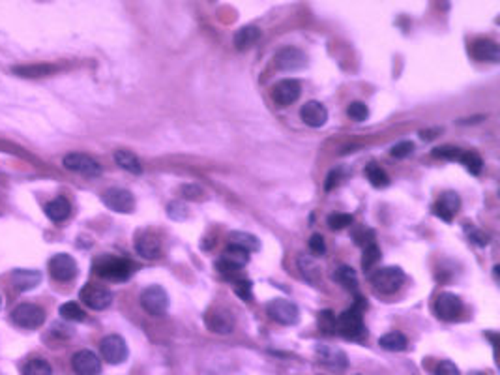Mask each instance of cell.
<instances>
[{
	"label": "cell",
	"instance_id": "obj_35",
	"mask_svg": "<svg viewBox=\"0 0 500 375\" xmlns=\"http://www.w3.org/2000/svg\"><path fill=\"white\" fill-rule=\"evenodd\" d=\"M350 223H352V216L345 214V212H334V214L328 216V227L336 229V231L349 227Z\"/></svg>",
	"mask_w": 500,
	"mask_h": 375
},
{
	"label": "cell",
	"instance_id": "obj_28",
	"mask_svg": "<svg viewBox=\"0 0 500 375\" xmlns=\"http://www.w3.org/2000/svg\"><path fill=\"white\" fill-rule=\"evenodd\" d=\"M378 346L386 349V351H405L408 346L407 338L401 332H388L378 340Z\"/></svg>",
	"mask_w": 500,
	"mask_h": 375
},
{
	"label": "cell",
	"instance_id": "obj_2",
	"mask_svg": "<svg viewBox=\"0 0 500 375\" xmlns=\"http://www.w3.org/2000/svg\"><path fill=\"white\" fill-rule=\"evenodd\" d=\"M405 281V272L399 267H384V269L377 270L371 276V283L375 291L384 295H392L399 291Z\"/></svg>",
	"mask_w": 500,
	"mask_h": 375
},
{
	"label": "cell",
	"instance_id": "obj_5",
	"mask_svg": "<svg viewBox=\"0 0 500 375\" xmlns=\"http://www.w3.org/2000/svg\"><path fill=\"white\" fill-rule=\"evenodd\" d=\"M99 353L103 357L105 362L109 364H122L128 358V346L124 341L122 336L110 334L105 336L101 344H99Z\"/></svg>",
	"mask_w": 500,
	"mask_h": 375
},
{
	"label": "cell",
	"instance_id": "obj_38",
	"mask_svg": "<svg viewBox=\"0 0 500 375\" xmlns=\"http://www.w3.org/2000/svg\"><path fill=\"white\" fill-rule=\"evenodd\" d=\"M319 328L322 332H336V316L330 310H324L319 313Z\"/></svg>",
	"mask_w": 500,
	"mask_h": 375
},
{
	"label": "cell",
	"instance_id": "obj_26",
	"mask_svg": "<svg viewBox=\"0 0 500 375\" xmlns=\"http://www.w3.org/2000/svg\"><path fill=\"white\" fill-rule=\"evenodd\" d=\"M41 280L40 272L36 270H15L13 272V285L19 291H29V289L36 288Z\"/></svg>",
	"mask_w": 500,
	"mask_h": 375
},
{
	"label": "cell",
	"instance_id": "obj_18",
	"mask_svg": "<svg viewBox=\"0 0 500 375\" xmlns=\"http://www.w3.org/2000/svg\"><path fill=\"white\" fill-rule=\"evenodd\" d=\"M461 206V199L459 195L455 192H446V194L441 195V199L436 201L435 206H433V212L436 216L442 218L444 222H452V218Z\"/></svg>",
	"mask_w": 500,
	"mask_h": 375
},
{
	"label": "cell",
	"instance_id": "obj_14",
	"mask_svg": "<svg viewBox=\"0 0 500 375\" xmlns=\"http://www.w3.org/2000/svg\"><path fill=\"white\" fill-rule=\"evenodd\" d=\"M49 272L55 280L59 281H70L71 278H76L77 264L76 259L68 255V253H59L49 261Z\"/></svg>",
	"mask_w": 500,
	"mask_h": 375
},
{
	"label": "cell",
	"instance_id": "obj_3",
	"mask_svg": "<svg viewBox=\"0 0 500 375\" xmlns=\"http://www.w3.org/2000/svg\"><path fill=\"white\" fill-rule=\"evenodd\" d=\"M141 306L145 308L146 313H150L154 317L165 316L167 308H169V297L165 293V289L159 285H152V288L145 289L141 295Z\"/></svg>",
	"mask_w": 500,
	"mask_h": 375
},
{
	"label": "cell",
	"instance_id": "obj_11",
	"mask_svg": "<svg viewBox=\"0 0 500 375\" xmlns=\"http://www.w3.org/2000/svg\"><path fill=\"white\" fill-rule=\"evenodd\" d=\"M463 311V302L457 295L441 293L435 300V313L442 321H455Z\"/></svg>",
	"mask_w": 500,
	"mask_h": 375
},
{
	"label": "cell",
	"instance_id": "obj_43",
	"mask_svg": "<svg viewBox=\"0 0 500 375\" xmlns=\"http://www.w3.org/2000/svg\"><path fill=\"white\" fill-rule=\"evenodd\" d=\"M309 250H311L313 255H322V253L326 252L324 239H322L320 234H313V236L309 239Z\"/></svg>",
	"mask_w": 500,
	"mask_h": 375
},
{
	"label": "cell",
	"instance_id": "obj_37",
	"mask_svg": "<svg viewBox=\"0 0 500 375\" xmlns=\"http://www.w3.org/2000/svg\"><path fill=\"white\" fill-rule=\"evenodd\" d=\"M347 115H349V118H352L355 122H364V120L369 117V109H367L362 101H355V104H350V106L347 107Z\"/></svg>",
	"mask_w": 500,
	"mask_h": 375
},
{
	"label": "cell",
	"instance_id": "obj_46",
	"mask_svg": "<svg viewBox=\"0 0 500 375\" xmlns=\"http://www.w3.org/2000/svg\"><path fill=\"white\" fill-rule=\"evenodd\" d=\"M339 181H341V171H330V175H328V181H326L324 188L326 192H330L331 188H336L339 184Z\"/></svg>",
	"mask_w": 500,
	"mask_h": 375
},
{
	"label": "cell",
	"instance_id": "obj_24",
	"mask_svg": "<svg viewBox=\"0 0 500 375\" xmlns=\"http://www.w3.org/2000/svg\"><path fill=\"white\" fill-rule=\"evenodd\" d=\"M45 214L51 218L52 222H57V223L64 222L66 218L71 214L70 201L66 199V197H57V199H52L51 203H47Z\"/></svg>",
	"mask_w": 500,
	"mask_h": 375
},
{
	"label": "cell",
	"instance_id": "obj_17",
	"mask_svg": "<svg viewBox=\"0 0 500 375\" xmlns=\"http://www.w3.org/2000/svg\"><path fill=\"white\" fill-rule=\"evenodd\" d=\"M317 357H319L320 364H324V366L331 369H338V372H343L347 368V364H349L347 355L341 349H338V347L331 346H320L317 349Z\"/></svg>",
	"mask_w": 500,
	"mask_h": 375
},
{
	"label": "cell",
	"instance_id": "obj_9",
	"mask_svg": "<svg viewBox=\"0 0 500 375\" xmlns=\"http://www.w3.org/2000/svg\"><path fill=\"white\" fill-rule=\"evenodd\" d=\"M81 299L92 310H105L113 302V293L99 283H87L81 289Z\"/></svg>",
	"mask_w": 500,
	"mask_h": 375
},
{
	"label": "cell",
	"instance_id": "obj_39",
	"mask_svg": "<svg viewBox=\"0 0 500 375\" xmlns=\"http://www.w3.org/2000/svg\"><path fill=\"white\" fill-rule=\"evenodd\" d=\"M433 156H436V158L450 160V162H455V160H461V156H463V150L457 147H438L433 150Z\"/></svg>",
	"mask_w": 500,
	"mask_h": 375
},
{
	"label": "cell",
	"instance_id": "obj_22",
	"mask_svg": "<svg viewBox=\"0 0 500 375\" xmlns=\"http://www.w3.org/2000/svg\"><path fill=\"white\" fill-rule=\"evenodd\" d=\"M220 259H223L225 263L231 264L234 270H240L242 267H245V264L250 263V252H248V250H244V248H238V246H234V244H229L227 250L223 252V255H221Z\"/></svg>",
	"mask_w": 500,
	"mask_h": 375
},
{
	"label": "cell",
	"instance_id": "obj_52",
	"mask_svg": "<svg viewBox=\"0 0 500 375\" xmlns=\"http://www.w3.org/2000/svg\"><path fill=\"white\" fill-rule=\"evenodd\" d=\"M356 375H358V374H356Z\"/></svg>",
	"mask_w": 500,
	"mask_h": 375
},
{
	"label": "cell",
	"instance_id": "obj_8",
	"mask_svg": "<svg viewBox=\"0 0 500 375\" xmlns=\"http://www.w3.org/2000/svg\"><path fill=\"white\" fill-rule=\"evenodd\" d=\"M62 164H64L66 169L73 171V173H79V175H85V176L101 175V165H99L96 160L90 158V156H87V154H79V153L68 154V156L62 160Z\"/></svg>",
	"mask_w": 500,
	"mask_h": 375
},
{
	"label": "cell",
	"instance_id": "obj_29",
	"mask_svg": "<svg viewBox=\"0 0 500 375\" xmlns=\"http://www.w3.org/2000/svg\"><path fill=\"white\" fill-rule=\"evenodd\" d=\"M229 241L231 244L238 248H244L248 252H257L261 248V242L257 241L255 236L251 233H242V231H234V233L229 234Z\"/></svg>",
	"mask_w": 500,
	"mask_h": 375
},
{
	"label": "cell",
	"instance_id": "obj_50",
	"mask_svg": "<svg viewBox=\"0 0 500 375\" xmlns=\"http://www.w3.org/2000/svg\"><path fill=\"white\" fill-rule=\"evenodd\" d=\"M0 306H2V299H0Z\"/></svg>",
	"mask_w": 500,
	"mask_h": 375
},
{
	"label": "cell",
	"instance_id": "obj_49",
	"mask_svg": "<svg viewBox=\"0 0 500 375\" xmlns=\"http://www.w3.org/2000/svg\"><path fill=\"white\" fill-rule=\"evenodd\" d=\"M469 375H485V374H482V372H472V374H469Z\"/></svg>",
	"mask_w": 500,
	"mask_h": 375
},
{
	"label": "cell",
	"instance_id": "obj_44",
	"mask_svg": "<svg viewBox=\"0 0 500 375\" xmlns=\"http://www.w3.org/2000/svg\"><path fill=\"white\" fill-rule=\"evenodd\" d=\"M435 375H461V374H459V368H457L454 362L442 360V362H438V366H436Z\"/></svg>",
	"mask_w": 500,
	"mask_h": 375
},
{
	"label": "cell",
	"instance_id": "obj_23",
	"mask_svg": "<svg viewBox=\"0 0 500 375\" xmlns=\"http://www.w3.org/2000/svg\"><path fill=\"white\" fill-rule=\"evenodd\" d=\"M259 38H261V30L253 27V24H250V27H244V29H240L238 32L234 34V47H236L238 51H245V49L255 45Z\"/></svg>",
	"mask_w": 500,
	"mask_h": 375
},
{
	"label": "cell",
	"instance_id": "obj_20",
	"mask_svg": "<svg viewBox=\"0 0 500 375\" xmlns=\"http://www.w3.org/2000/svg\"><path fill=\"white\" fill-rule=\"evenodd\" d=\"M302 120L311 128H320L324 126L326 120H328V109H326L320 101H308L306 106L302 107Z\"/></svg>",
	"mask_w": 500,
	"mask_h": 375
},
{
	"label": "cell",
	"instance_id": "obj_12",
	"mask_svg": "<svg viewBox=\"0 0 500 375\" xmlns=\"http://www.w3.org/2000/svg\"><path fill=\"white\" fill-rule=\"evenodd\" d=\"M71 368L77 375H99L101 374V360L90 349L77 351L71 358Z\"/></svg>",
	"mask_w": 500,
	"mask_h": 375
},
{
	"label": "cell",
	"instance_id": "obj_21",
	"mask_svg": "<svg viewBox=\"0 0 500 375\" xmlns=\"http://www.w3.org/2000/svg\"><path fill=\"white\" fill-rule=\"evenodd\" d=\"M472 57L482 62H499L500 49L491 40H476L472 43Z\"/></svg>",
	"mask_w": 500,
	"mask_h": 375
},
{
	"label": "cell",
	"instance_id": "obj_36",
	"mask_svg": "<svg viewBox=\"0 0 500 375\" xmlns=\"http://www.w3.org/2000/svg\"><path fill=\"white\" fill-rule=\"evenodd\" d=\"M234 293L238 295L242 300H248L250 302L253 299V283L245 278H240V280L234 281Z\"/></svg>",
	"mask_w": 500,
	"mask_h": 375
},
{
	"label": "cell",
	"instance_id": "obj_40",
	"mask_svg": "<svg viewBox=\"0 0 500 375\" xmlns=\"http://www.w3.org/2000/svg\"><path fill=\"white\" fill-rule=\"evenodd\" d=\"M298 267L302 270V274L308 278V280H313L315 276L319 274V269H317V263H315L311 257H300L298 259Z\"/></svg>",
	"mask_w": 500,
	"mask_h": 375
},
{
	"label": "cell",
	"instance_id": "obj_10",
	"mask_svg": "<svg viewBox=\"0 0 500 375\" xmlns=\"http://www.w3.org/2000/svg\"><path fill=\"white\" fill-rule=\"evenodd\" d=\"M103 203L107 208L115 212H122V214H128L135 208V197L131 195V192L128 190H122V188H110L103 194Z\"/></svg>",
	"mask_w": 500,
	"mask_h": 375
},
{
	"label": "cell",
	"instance_id": "obj_25",
	"mask_svg": "<svg viewBox=\"0 0 500 375\" xmlns=\"http://www.w3.org/2000/svg\"><path fill=\"white\" fill-rule=\"evenodd\" d=\"M115 162L120 169L128 171L131 175H141L143 173V165H141L139 158L129 150H117L115 153Z\"/></svg>",
	"mask_w": 500,
	"mask_h": 375
},
{
	"label": "cell",
	"instance_id": "obj_4",
	"mask_svg": "<svg viewBox=\"0 0 500 375\" xmlns=\"http://www.w3.org/2000/svg\"><path fill=\"white\" fill-rule=\"evenodd\" d=\"M336 332L345 336V338H358V336L364 334V321H362L360 308L355 306V308L343 311L336 319Z\"/></svg>",
	"mask_w": 500,
	"mask_h": 375
},
{
	"label": "cell",
	"instance_id": "obj_42",
	"mask_svg": "<svg viewBox=\"0 0 500 375\" xmlns=\"http://www.w3.org/2000/svg\"><path fill=\"white\" fill-rule=\"evenodd\" d=\"M51 71H52V66H29V70L19 68L17 73L19 76L36 77V76H45V73H51Z\"/></svg>",
	"mask_w": 500,
	"mask_h": 375
},
{
	"label": "cell",
	"instance_id": "obj_27",
	"mask_svg": "<svg viewBox=\"0 0 500 375\" xmlns=\"http://www.w3.org/2000/svg\"><path fill=\"white\" fill-rule=\"evenodd\" d=\"M334 280L338 281L341 288H345L347 291H358V276H356V270L352 267H347V264H341L336 272H334Z\"/></svg>",
	"mask_w": 500,
	"mask_h": 375
},
{
	"label": "cell",
	"instance_id": "obj_1",
	"mask_svg": "<svg viewBox=\"0 0 500 375\" xmlns=\"http://www.w3.org/2000/svg\"><path fill=\"white\" fill-rule=\"evenodd\" d=\"M94 272L99 278L109 281H126L134 274V264L128 259L115 257V255H103L94 264Z\"/></svg>",
	"mask_w": 500,
	"mask_h": 375
},
{
	"label": "cell",
	"instance_id": "obj_47",
	"mask_svg": "<svg viewBox=\"0 0 500 375\" xmlns=\"http://www.w3.org/2000/svg\"><path fill=\"white\" fill-rule=\"evenodd\" d=\"M466 231H469V236H471L472 241H476L478 244H480V246L487 242V236H483V234H480L482 231H476V229H466Z\"/></svg>",
	"mask_w": 500,
	"mask_h": 375
},
{
	"label": "cell",
	"instance_id": "obj_6",
	"mask_svg": "<svg viewBox=\"0 0 500 375\" xmlns=\"http://www.w3.org/2000/svg\"><path fill=\"white\" fill-rule=\"evenodd\" d=\"M12 321L21 328H27V330H34V328H40L45 321V313L41 310L40 306L36 304H21L17 306L12 313Z\"/></svg>",
	"mask_w": 500,
	"mask_h": 375
},
{
	"label": "cell",
	"instance_id": "obj_51",
	"mask_svg": "<svg viewBox=\"0 0 500 375\" xmlns=\"http://www.w3.org/2000/svg\"><path fill=\"white\" fill-rule=\"evenodd\" d=\"M320 375H324V374H320Z\"/></svg>",
	"mask_w": 500,
	"mask_h": 375
},
{
	"label": "cell",
	"instance_id": "obj_48",
	"mask_svg": "<svg viewBox=\"0 0 500 375\" xmlns=\"http://www.w3.org/2000/svg\"><path fill=\"white\" fill-rule=\"evenodd\" d=\"M442 129H433V132H420V137H424V139H429V137H435V135L441 134Z\"/></svg>",
	"mask_w": 500,
	"mask_h": 375
},
{
	"label": "cell",
	"instance_id": "obj_34",
	"mask_svg": "<svg viewBox=\"0 0 500 375\" xmlns=\"http://www.w3.org/2000/svg\"><path fill=\"white\" fill-rule=\"evenodd\" d=\"M459 162H463V165H465L466 169L471 171L472 175H480L483 162L478 153H463V156H461Z\"/></svg>",
	"mask_w": 500,
	"mask_h": 375
},
{
	"label": "cell",
	"instance_id": "obj_41",
	"mask_svg": "<svg viewBox=\"0 0 500 375\" xmlns=\"http://www.w3.org/2000/svg\"><path fill=\"white\" fill-rule=\"evenodd\" d=\"M414 150V143H410V141H401V143H397L396 147H392L390 154L392 158H397V160H403L407 158L408 154Z\"/></svg>",
	"mask_w": 500,
	"mask_h": 375
},
{
	"label": "cell",
	"instance_id": "obj_15",
	"mask_svg": "<svg viewBox=\"0 0 500 375\" xmlns=\"http://www.w3.org/2000/svg\"><path fill=\"white\" fill-rule=\"evenodd\" d=\"M300 92H302V87L297 79H283L280 81L272 90V98L278 106H291L294 101L300 98Z\"/></svg>",
	"mask_w": 500,
	"mask_h": 375
},
{
	"label": "cell",
	"instance_id": "obj_30",
	"mask_svg": "<svg viewBox=\"0 0 500 375\" xmlns=\"http://www.w3.org/2000/svg\"><path fill=\"white\" fill-rule=\"evenodd\" d=\"M21 375H52L51 364L43 358H32L21 369Z\"/></svg>",
	"mask_w": 500,
	"mask_h": 375
},
{
	"label": "cell",
	"instance_id": "obj_19",
	"mask_svg": "<svg viewBox=\"0 0 500 375\" xmlns=\"http://www.w3.org/2000/svg\"><path fill=\"white\" fill-rule=\"evenodd\" d=\"M135 248H137V253L141 257L145 259H156L159 257L162 253V241L159 236L152 233H141L137 239H135Z\"/></svg>",
	"mask_w": 500,
	"mask_h": 375
},
{
	"label": "cell",
	"instance_id": "obj_7",
	"mask_svg": "<svg viewBox=\"0 0 500 375\" xmlns=\"http://www.w3.org/2000/svg\"><path fill=\"white\" fill-rule=\"evenodd\" d=\"M268 316L272 317L273 321L281 323V325H297L300 319V311H298L297 304L287 299H276L268 304Z\"/></svg>",
	"mask_w": 500,
	"mask_h": 375
},
{
	"label": "cell",
	"instance_id": "obj_16",
	"mask_svg": "<svg viewBox=\"0 0 500 375\" xmlns=\"http://www.w3.org/2000/svg\"><path fill=\"white\" fill-rule=\"evenodd\" d=\"M273 62H276V66H278L280 70L289 71L303 68L306 62H308V59H306V55H303L300 49H297V47H285V49H281L280 53L276 55Z\"/></svg>",
	"mask_w": 500,
	"mask_h": 375
},
{
	"label": "cell",
	"instance_id": "obj_31",
	"mask_svg": "<svg viewBox=\"0 0 500 375\" xmlns=\"http://www.w3.org/2000/svg\"><path fill=\"white\" fill-rule=\"evenodd\" d=\"M366 176L367 181L371 182L375 188H384L390 184V178H388V175H386V171L383 169V167H378L377 164H369L366 169Z\"/></svg>",
	"mask_w": 500,
	"mask_h": 375
},
{
	"label": "cell",
	"instance_id": "obj_33",
	"mask_svg": "<svg viewBox=\"0 0 500 375\" xmlns=\"http://www.w3.org/2000/svg\"><path fill=\"white\" fill-rule=\"evenodd\" d=\"M378 259H380V250H378L377 242H371V244L364 246V257H362L364 270H371V267L377 263Z\"/></svg>",
	"mask_w": 500,
	"mask_h": 375
},
{
	"label": "cell",
	"instance_id": "obj_45",
	"mask_svg": "<svg viewBox=\"0 0 500 375\" xmlns=\"http://www.w3.org/2000/svg\"><path fill=\"white\" fill-rule=\"evenodd\" d=\"M355 241L360 244L362 248L364 246H367V244H371V242H375V234H373V231H364V229H360L358 233L355 234Z\"/></svg>",
	"mask_w": 500,
	"mask_h": 375
},
{
	"label": "cell",
	"instance_id": "obj_32",
	"mask_svg": "<svg viewBox=\"0 0 500 375\" xmlns=\"http://www.w3.org/2000/svg\"><path fill=\"white\" fill-rule=\"evenodd\" d=\"M60 316L64 317L66 321H83L85 317H87V313H85V310H83L81 306L77 304V302H66V304L60 306Z\"/></svg>",
	"mask_w": 500,
	"mask_h": 375
},
{
	"label": "cell",
	"instance_id": "obj_13",
	"mask_svg": "<svg viewBox=\"0 0 500 375\" xmlns=\"http://www.w3.org/2000/svg\"><path fill=\"white\" fill-rule=\"evenodd\" d=\"M204 321H206V327L215 334H231L234 330V316L221 308H212L206 311Z\"/></svg>",
	"mask_w": 500,
	"mask_h": 375
}]
</instances>
